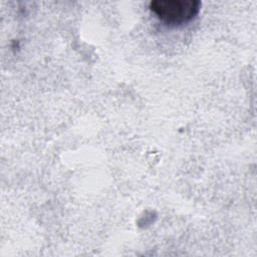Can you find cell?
I'll use <instances>...</instances> for the list:
<instances>
[{
    "label": "cell",
    "instance_id": "1",
    "mask_svg": "<svg viewBox=\"0 0 257 257\" xmlns=\"http://www.w3.org/2000/svg\"><path fill=\"white\" fill-rule=\"evenodd\" d=\"M150 10L166 25L179 26L194 19L200 9L199 0H154Z\"/></svg>",
    "mask_w": 257,
    "mask_h": 257
}]
</instances>
